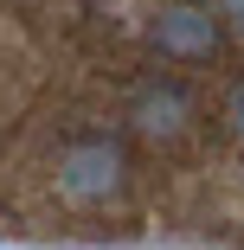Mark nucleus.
<instances>
[{
  "label": "nucleus",
  "mask_w": 244,
  "mask_h": 250,
  "mask_svg": "<svg viewBox=\"0 0 244 250\" xmlns=\"http://www.w3.org/2000/svg\"><path fill=\"white\" fill-rule=\"evenodd\" d=\"M0 231L244 250V0H0Z\"/></svg>",
  "instance_id": "1"
}]
</instances>
